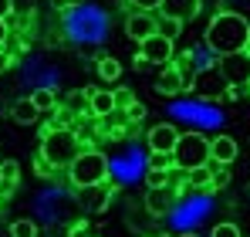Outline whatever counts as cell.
Listing matches in <instances>:
<instances>
[{
	"label": "cell",
	"instance_id": "30",
	"mask_svg": "<svg viewBox=\"0 0 250 237\" xmlns=\"http://www.w3.org/2000/svg\"><path fill=\"white\" fill-rule=\"evenodd\" d=\"M10 65H14V54L0 47V75H3V71H10Z\"/></svg>",
	"mask_w": 250,
	"mask_h": 237
},
{
	"label": "cell",
	"instance_id": "21",
	"mask_svg": "<svg viewBox=\"0 0 250 237\" xmlns=\"http://www.w3.org/2000/svg\"><path fill=\"white\" fill-rule=\"evenodd\" d=\"M7 231H10V237H38V224L27 217H17V220H10Z\"/></svg>",
	"mask_w": 250,
	"mask_h": 237
},
{
	"label": "cell",
	"instance_id": "41",
	"mask_svg": "<svg viewBox=\"0 0 250 237\" xmlns=\"http://www.w3.org/2000/svg\"><path fill=\"white\" fill-rule=\"evenodd\" d=\"M0 159H3V156H0Z\"/></svg>",
	"mask_w": 250,
	"mask_h": 237
},
{
	"label": "cell",
	"instance_id": "13",
	"mask_svg": "<svg viewBox=\"0 0 250 237\" xmlns=\"http://www.w3.org/2000/svg\"><path fill=\"white\" fill-rule=\"evenodd\" d=\"M88 102H91V116L95 118H108L115 116V95L108 88H88Z\"/></svg>",
	"mask_w": 250,
	"mask_h": 237
},
{
	"label": "cell",
	"instance_id": "18",
	"mask_svg": "<svg viewBox=\"0 0 250 237\" xmlns=\"http://www.w3.org/2000/svg\"><path fill=\"white\" fill-rule=\"evenodd\" d=\"M31 102L38 105V112H41V116H54V112H58V95H54V88H47V85L38 88V92L31 95Z\"/></svg>",
	"mask_w": 250,
	"mask_h": 237
},
{
	"label": "cell",
	"instance_id": "26",
	"mask_svg": "<svg viewBox=\"0 0 250 237\" xmlns=\"http://www.w3.org/2000/svg\"><path fill=\"white\" fill-rule=\"evenodd\" d=\"M125 118H128V122H142V118H146V105H142V102H132V105L125 109Z\"/></svg>",
	"mask_w": 250,
	"mask_h": 237
},
{
	"label": "cell",
	"instance_id": "39",
	"mask_svg": "<svg viewBox=\"0 0 250 237\" xmlns=\"http://www.w3.org/2000/svg\"><path fill=\"white\" fill-rule=\"evenodd\" d=\"M247 95H250V85H247Z\"/></svg>",
	"mask_w": 250,
	"mask_h": 237
},
{
	"label": "cell",
	"instance_id": "7",
	"mask_svg": "<svg viewBox=\"0 0 250 237\" xmlns=\"http://www.w3.org/2000/svg\"><path fill=\"white\" fill-rule=\"evenodd\" d=\"M139 58H146L149 65H172L176 61V44L169 38H163V34H152L149 41H142L139 44Z\"/></svg>",
	"mask_w": 250,
	"mask_h": 237
},
{
	"label": "cell",
	"instance_id": "5",
	"mask_svg": "<svg viewBox=\"0 0 250 237\" xmlns=\"http://www.w3.org/2000/svg\"><path fill=\"white\" fill-rule=\"evenodd\" d=\"M227 81L220 75V68L216 65H207V68H196V75L189 81V92L196 95V98H203V102H216V98H223L227 95Z\"/></svg>",
	"mask_w": 250,
	"mask_h": 237
},
{
	"label": "cell",
	"instance_id": "16",
	"mask_svg": "<svg viewBox=\"0 0 250 237\" xmlns=\"http://www.w3.org/2000/svg\"><path fill=\"white\" fill-rule=\"evenodd\" d=\"M10 118L21 122V125H34V122H41V112H38V105H34L31 95H27V98H17V102L10 105Z\"/></svg>",
	"mask_w": 250,
	"mask_h": 237
},
{
	"label": "cell",
	"instance_id": "10",
	"mask_svg": "<svg viewBox=\"0 0 250 237\" xmlns=\"http://www.w3.org/2000/svg\"><path fill=\"white\" fill-rule=\"evenodd\" d=\"M78 203H82L84 213H102L108 203H112V183H98V187H84L78 190Z\"/></svg>",
	"mask_w": 250,
	"mask_h": 237
},
{
	"label": "cell",
	"instance_id": "9",
	"mask_svg": "<svg viewBox=\"0 0 250 237\" xmlns=\"http://www.w3.org/2000/svg\"><path fill=\"white\" fill-rule=\"evenodd\" d=\"M156 21H159V17H156L152 10H132L128 21H125V34L142 44V41H149L156 34Z\"/></svg>",
	"mask_w": 250,
	"mask_h": 237
},
{
	"label": "cell",
	"instance_id": "19",
	"mask_svg": "<svg viewBox=\"0 0 250 237\" xmlns=\"http://www.w3.org/2000/svg\"><path fill=\"white\" fill-rule=\"evenodd\" d=\"M186 180H189L193 190H213V169H209V166H196V169H189Z\"/></svg>",
	"mask_w": 250,
	"mask_h": 237
},
{
	"label": "cell",
	"instance_id": "40",
	"mask_svg": "<svg viewBox=\"0 0 250 237\" xmlns=\"http://www.w3.org/2000/svg\"><path fill=\"white\" fill-rule=\"evenodd\" d=\"M0 203H3V197H0Z\"/></svg>",
	"mask_w": 250,
	"mask_h": 237
},
{
	"label": "cell",
	"instance_id": "20",
	"mask_svg": "<svg viewBox=\"0 0 250 237\" xmlns=\"http://www.w3.org/2000/svg\"><path fill=\"white\" fill-rule=\"evenodd\" d=\"M119 75H122L119 58H98V78L102 81H119Z\"/></svg>",
	"mask_w": 250,
	"mask_h": 237
},
{
	"label": "cell",
	"instance_id": "31",
	"mask_svg": "<svg viewBox=\"0 0 250 237\" xmlns=\"http://www.w3.org/2000/svg\"><path fill=\"white\" fill-rule=\"evenodd\" d=\"M14 17V0H0V21H10Z\"/></svg>",
	"mask_w": 250,
	"mask_h": 237
},
{
	"label": "cell",
	"instance_id": "29",
	"mask_svg": "<svg viewBox=\"0 0 250 237\" xmlns=\"http://www.w3.org/2000/svg\"><path fill=\"white\" fill-rule=\"evenodd\" d=\"M159 187H166V173H152L149 169V190H159Z\"/></svg>",
	"mask_w": 250,
	"mask_h": 237
},
{
	"label": "cell",
	"instance_id": "27",
	"mask_svg": "<svg viewBox=\"0 0 250 237\" xmlns=\"http://www.w3.org/2000/svg\"><path fill=\"white\" fill-rule=\"evenodd\" d=\"M34 169H38V176H51V173H54V163H51V159H44L41 153H38V159H34Z\"/></svg>",
	"mask_w": 250,
	"mask_h": 237
},
{
	"label": "cell",
	"instance_id": "3",
	"mask_svg": "<svg viewBox=\"0 0 250 237\" xmlns=\"http://www.w3.org/2000/svg\"><path fill=\"white\" fill-rule=\"evenodd\" d=\"M68 173H71V183H75L78 190L98 187V183L108 180V159L102 156L98 149H82V156L68 166Z\"/></svg>",
	"mask_w": 250,
	"mask_h": 237
},
{
	"label": "cell",
	"instance_id": "2",
	"mask_svg": "<svg viewBox=\"0 0 250 237\" xmlns=\"http://www.w3.org/2000/svg\"><path fill=\"white\" fill-rule=\"evenodd\" d=\"M82 149H84V142H82V136L75 132V129H47L41 136V156L44 159H51L54 163V169L58 166H71L75 159L82 156Z\"/></svg>",
	"mask_w": 250,
	"mask_h": 237
},
{
	"label": "cell",
	"instance_id": "35",
	"mask_svg": "<svg viewBox=\"0 0 250 237\" xmlns=\"http://www.w3.org/2000/svg\"><path fill=\"white\" fill-rule=\"evenodd\" d=\"M179 237H200V234H193V231H186V234H179Z\"/></svg>",
	"mask_w": 250,
	"mask_h": 237
},
{
	"label": "cell",
	"instance_id": "23",
	"mask_svg": "<svg viewBox=\"0 0 250 237\" xmlns=\"http://www.w3.org/2000/svg\"><path fill=\"white\" fill-rule=\"evenodd\" d=\"M179 27H183V24H176V21H169V17H159V21H156V34H163V38H169V41H176Z\"/></svg>",
	"mask_w": 250,
	"mask_h": 237
},
{
	"label": "cell",
	"instance_id": "11",
	"mask_svg": "<svg viewBox=\"0 0 250 237\" xmlns=\"http://www.w3.org/2000/svg\"><path fill=\"white\" fill-rule=\"evenodd\" d=\"M200 14V0H163L159 3V17H169L176 24H189Z\"/></svg>",
	"mask_w": 250,
	"mask_h": 237
},
{
	"label": "cell",
	"instance_id": "24",
	"mask_svg": "<svg viewBox=\"0 0 250 237\" xmlns=\"http://www.w3.org/2000/svg\"><path fill=\"white\" fill-rule=\"evenodd\" d=\"M213 237H244V234H240V227L233 220H223V224L213 227Z\"/></svg>",
	"mask_w": 250,
	"mask_h": 237
},
{
	"label": "cell",
	"instance_id": "25",
	"mask_svg": "<svg viewBox=\"0 0 250 237\" xmlns=\"http://www.w3.org/2000/svg\"><path fill=\"white\" fill-rule=\"evenodd\" d=\"M112 95H115V109H119V112H125V109H128V105L135 102V95H132L128 88H115Z\"/></svg>",
	"mask_w": 250,
	"mask_h": 237
},
{
	"label": "cell",
	"instance_id": "4",
	"mask_svg": "<svg viewBox=\"0 0 250 237\" xmlns=\"http://www.w3.org/2000/svg\"><path fill=\"white\" fill-rule=\"evenodd\" d=\"M209 163V139L200 132H183L176 149H172V166H179L183 173L196 169V166H207Z\"/></svg>",
	"mask_w": 250,
	"mask_h": 237
},
{
	"label": "cell",
	"instance_id": "8",
	"mask_svg": "<svg viewBox=\"0 0 250 237\" xmlns=\"http://www.w3.org/2000/svg\"><path fill=\"white\" fill-rule=\"evenodd\" d=\"M176 142H179V132H176V125H169V122H159V125H152V129L146 132L149 153H166V156H172Z\"/></svg>",
	"mask_w": 250,
	"mask_h": 237
},
{
	"label": "cell",
	"instance_id": "36",
	"mask_svg": "<svg viewBox=\"0 0 250 237\" xmlns=\"http://www.w3.org/2000/svg\"><path fill=\"white\" fill-rule=\"evenodd\" d=\"M0 187H3V173H0Z\"/></svg>",
	"mask_w": 250,
	"mask_h": 237
},
{
	"label": "cell",
	"instance_id": "22",
	"mask_svg": "<svg viewBox=\"0 0 250 237\" xmlns=\"http://www.w3.org/2000/svg\"><path fill=\"white\" fill-rule=\"evenodd\" d=\"M149 169L152 173H169L172 169V156H166V153H149Z\"/></svg>",
	"mask_w": 250,
	"mask_h": 237
},
{
	"label": "cell",
	"instance_id": "34",
	"mask_svg": "<svg viewBox=\"0 0 250 237\" xmlns=\"http://www.w3.org/2000/svg\"><path fill=\"white\" fill-rule=\"evenodd\" d=\"M71 237H88V231H84V224H78V227L71 231Z\"/></svg>",
	"mask_w": 250,
	"mask_h": 237
},
{
	"label": "cell",
	"instance_id": "6",
	"mask_svg": "<svg viewBox=\"0 0 250 237\" xmlns=\"http://www.w3.org/2000/svg\"><path fill=\"white\" fill-rule=\"evenodd\" d=\"M216 68H220V75H223V81H227L230 88H247L250 85V54L247 51L216 58Z\"/></svg>",
	"mask_w": 250,
	"mask_h": 237
},
{
	"label": "cell",
	"instance_id": "32",
	"mask_svg": "<svg viewBox=\"0 0 250 237\" xmlns=\"http://www.w3.org/2000/svg\"><path fill=\"white\" fill-rule=\"evenodd\" d=\"M7 38H10V24H7V21H0V47L7 44Z\"/></svg>",
	"mask_w": 250,
	"mask_h": 237
},
{
	"label": "cell",
	"instance_id": "14",
	"mask_svg": "<svg viewBox=\"0 0 250 237\" xmlns=\"http://www.w3.org/2000/svg\"><path fill=\"white\" fill-rule=\"evenodd\" d=\"M172 203H176V190H172V187H159V190H149V193H146V207H149V213H156V217L169 213Z\"/></svg>",
	"mask_w": 250,
	"mask_h": 237
},
{
	"label": "cell",
	"instance_id": "33",
	"mask_svg": "<svg viewBox=\"0 0 250 237\" xmlns=\"http://www.w3.org/2000/svg\"><path fill=\"white\" fill-rule=\"evenodd\" d=\"M135 68H139V71H149V68H152V65H149V61H146V58H135Z\"/></svg>",
	"mask_w": 250,
	"mask_h": 237
},
{
	"label": "cell",
	"instance_id": "17",
	"mask_svg": "<svg viewBox=\"0 0 250 237\" xmlns=\"http://www.w3.org/2000/svg\"><path fill=\"white\" fill-rule=\"evenodd\" d=\"M64 112L71 118H88L91 116V102H88V88H78L64 98Z\"/></svg>",
	"mask_w": 250,
	"mask_h": 237
},
{
	"label": "cell",
	"instance_id": "15",
	"mask_svg": "<svg viewBox=\"0 0 250 237\" xmlns=\"http://www.w3.org/2000/svg\"><path fill=\"white\" fill-rule=\"evenodd\" d=\"M156 92H159V95H179V92H186V81H183V75H179L176 65H166V68H163V75L156 78Z\"/></svg>",
	"mask_w": 250,
	"mask_h": 237
},
{
	"label": "cell",
	"instance_id": "28",
	"mask_svg": "<svg viewBox=\"0 0 250 237\" xmlns=\"http://www.w3.org/2000/svg\"><path fill=\"white\" fill-rule=\"evenodd\" d=\"M128 3H132L135 10H159L163 0H128Z\"/></svg>",
	"mask_w": 250,
	"mask_h": 237
},
{
	"label": "cell",
	"instance_id": "38",
	"mask_svg": "<svg viewBox=\"0 0 250 237\" xmlns=\"http://www.w3.org/2000/svg\"><path fill=\"white\" fill-rule=\"evenodd\" d=\"M156 237H169V234H156Z\"/></svg>",
	"mask_w": 250,
	"mask_h": 237
},
{
	"label": "cell",
	"instance_id": "12",
	"mask_svg": "<svg viewBox=\"0 0 250 237\" xmlns=\"http://www.w3.org/2000/svg\"><path fill=\"white\" fill-rule=\"evenodd\" d=\"M237 153H240V146H237L233 136H213V139H209V163L230 166V163L237 159Z\"/></svg>",
	"mask_w": 250,
	"mask_h": 237
},
{
	"label": "cell",
	"instance_id": "37",
	"mask_svg": "<svg viewBox=\"0 0 250 237\" xmlns=\"http://www.w3.org/2000/svg\"><path fill=\"white\" fill-rule=\"evenodd\" d=\"M247 54H250V41H247Z\"/></svg>",
	"mask_w": 250,
	"mask_h": 237
},
{
	"label": "cell",
	"instance_id": "1",
	"mask_svg": "<svg viewBox=\"0 0 250 237\" xmlns=\"http://www.w3.org/2000/svg\"><path fill=\"white\" fill-rule=\"evenodd\" d=\"M247 41H250V24L233 10H220L207 27V47L216 58L247 51Z\"/></svg>",
	"mask_w": 250,
	"mask_h": 237
}]
</instances>
